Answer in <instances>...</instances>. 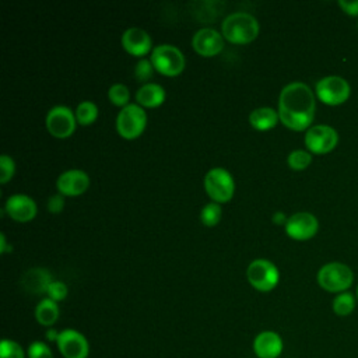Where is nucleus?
Returning a JSON list of instances; mask_svg holds the SVG:
<instances>
[{"mask_svg": "<svg viewBox=\"0 0 358 358\" xmlns=\"http://www.w3.org/2000/svg\"><path fill=\"white\" fill-rule=\"evenodd\" d=\"M315 95L312 90L301 83L287 84L278 98V117L281 123L292 130H305L315 117Z\"/></svg>", "mask_w": 358, "mask_h": 358, "instance_id": "f257e3e1", "label": "nucleus"}, {"mask_svg": "<svg viewBox=\"0 0 358 358\" xmlns=\"http://www.w3.org/2000/svg\"><path fill=\"white\" fill-rule=\"evenodd\" d=\"M221 31L224 38L232 43H248L257 36L259 22L250 13L235 11L224 18Z\"/></svg>", "mask_w": 358, "mask_h": 358, "instance_id": "f03ea898", "label": "nucleus"}, {"mask_svg": "<svg viewBox=\"0 0 358 358\" xmlns=\"http://www.w3.org/2000/svg\"><path fill=\"white\" fill-rule=\"evenodd\" d=\"M354 281L352 270L343 263L331 262L320 267L317 271L319 285L329 292H345Z\"/></svg>", "mask_w": 358, "mask_h": 358, "instance_id": "7ed1b4c3", "label": "nucleus"}, {"mask_svg": "<svg viewBox=\"0 0 358 358\" xmlns=\"http://www.w3.org/2000/svg\"><path fill=\"white\" fill-rule=\"evenodd\" d=\"M147 123V115L144 109L137 103H129L122 108L116 117V129L124 138L138 137Z\"/></svg>", "mask_w": 358, "mask_h": 358, "instance_id": "20e7f679", "label": "nucleus"}, {"mask_svg": "<svg viewBox=\"0 0 358 358\" xmlns=\"http://www.w3.org/2000/svg\"><path fill=\"white\" fill-rule=\"evenodd\" d=\"M151 63L159 73L165 76H176L185 67V56L176 46L164 43L152 49Z\"/></svg>", "mask_w": 358, "mask_h": 358, "instance_id": "39448f33", "label": "nucleus"}, {"mask_svg": "<svg viewBox=\"0 0 358 358\" xmlns=\"http://www.w3.org/2000/svg\"><path fill=\"white\" fill-rule=\"evenodd\" d=\"M204 187L208 196L215 203L228 201L235 190V183L231 173L224 168H211L204 176Z\"/></svg>", "mask_w": 358, "mask_h": 358, "instance_id": "423d86ee", "label": "nucleus"}, {"mask_svg": "<svg viewBox=\"0 0 358 358\" xmlns=\"http://www.w3.org/2000/svg\"><path fill=\"white\" fill-rule=\"evenodd\" d=\"M350 84L340 76H327L316 83V95L326 105L344 103L350 96Z\"/></svg>", "mask_w": 358, "mask_h": 358, "instance_id": "0eeeda50", "label": "nucleus"}, {"mask_svg": "<svg viewBox=\"0 0 358 358\" xmlns=\"http://www.w3.org/2000/svg\"><path fill=\"white\" fill-rule=\"evenodd\" d=\"M248 281L259 291H271L280 278L277 267L266 260V259H256L253 260L246 268Z\"/></svg>", "mask_w": 358, "mask_h": 358, "instance_id": "6e6552de", "label": "nucleus"}, {"mask_svg": "<svg viewBox=\"0 0 358 358\" xmlns=\"http://www.w3.org/2000/svg\"><path fill=\"white\" fill-rule=\"evenodd\" d=\"M338 143L337 131L327 124H316L308 129L305 134V145L313 154H326Z\"/></svg>", "mask_w": 358, "mask_h": 358, "instance_id": "1a4fd4ad", "label": "nucleus"}, {"mask_svg": "<svg viewBox=\"0 0 358 358\" xmlns=\"http://www.w3.org/2000/svg\"><path fill=\"white\" fill-rule=\"evenodd\" d=\"M76 115L70 108L57 105L53 106L46 115V127L49 133L55 137L64 138L69 137L76 129Z\"/></svg>", "mask_w": 358, "mask_h": 358, "instance_id": "9d476101", "label": "nucleus"}, {"mask_svg": "<svg viewBox=\"0 0 358 358\" xmlns=\"http://www.w3.org/2000/svg\"><path fill=\"white\" fill-rule=\"evenodd\" d=\"M57 348L64 358H87L90 345L87 338L74 329L60 331L57 338Z\"/></svg>", "mask_w": 358, "mask_h": 358, "instance_id": "9b49d317", "label": "nucleus"}, {"mask_svg": "<svg viewBox=\"0 0 358 358\" xmlns=\"http://www.w3.org/2000/svg\"><path fill=\"white\" fill-rule=\"evenodd\" d=\"M319 228L317 218L306 211L292 214L285 224V232L288 236L296 241H306L316 235Z\"/></svg>", "mask_w": 358, "mask_h": 358, "instance_id": "f8f14e48", "label": "nucleus"}, {"mask_svg": "<svg viewBox=\"0 0 358 358\" xmlns=\"http://www.w3.org/2000/svg\"><path fill=\"white\" fill-rule=\"evenodd\" d=\"M57 190L64 196H77L84 193L90 186V176L81 169L64 171L56 180Z\"/></svg>", "mask_w": 358, "mask_h": 358, "instance_id": "ddd939ff", "label": "nucleus"}, {"mask_svg": "<svg viewBox=\"0 0 358 358\" xmlns=\"http://www.w3.org/2000/svg\"><path fill=\"white\" fill-rule=\"evenodd\" d=\"M193 48L201 56H214L220 53L224 48L222 34L213 28H201L199 29L192 39Z\"/></svg>", "mask_w": 358, "mask_h": 358, "instance_id": "4468645a", "label": "nucleus"}, {"mask_svg": "<svg viewBox=\"0 0 358 358\" xmlns=\"http://www.w3.org/2000/svg\"><path fill=\"white\" fill-rule=\"evenodd\" d=\"M282 348V338L271 330L259 333L253 340V351L259 358H278Z\"/></svg>", "mask_w": 358, "mask_h": 358, "instance_id": "2eb2a0df", "label": "nucleus"}, {"mask_svg": "<svg viewBox=\"0 0 358 358\" xmlns=\"http://www.w3.org/2000/svg\"><path fill=\"white\" fill-rule=\"evenodd\" d=\"M7 214L15 221H29L36 215V204L27 194H13L6 201Z\"/></svg>", "mask_w": 358, "mask_h": 358, "instance_id": "dca6fc26", "label": "nucleus"}, {"mask_svg": "<svg viewBox=\"0 0 358 358\" xmlns=\"http://www.w3.org/2000/svg\"><path fill=\"white\" fill-rule=\"evenodd\" d=\"M122 45L129 53L134 56H143L151 49V38L143 28L131 27L123 32Z\"/></svg>", "mask_w": 358, "mask_h": 358, "instance_id": "f3484780", "label": "nucleus"}, {"mask_svg": "<svg viewBox=\"0 0 358 358\" xmlns=\"http://www.w3.org/2000/svg\"><path fill=\"white\" fill-rule=\"evenodd\" d=\"M50 282H52L50 273L46 268H42V267L29 268L28 271L24 273V275L21 278L22 287L31 294H43V292H46Z\"/></svg>", "mask_w": 358, "mask_h": 358, "instance_id": "a211bd4d", "label": "nucleus"}, {"mask_svg": "<svg viewBox=\"0 0 358 358\" xmlns=\"http://www.w3.org/2000/svg\"><path fill=\"white\" fill-rule=\"evenodd\" d=\"M136 99L140 105L147 108L158 106L165 99V90L157 83H145L136 92Z\"/></svg>", "mask_w": 358, "mask_h": 358, "instance_id": "6ab92c4d", "label": "nucleus"}, {"mask_svg": "<svg viewBox=\"0 0 358 358\" xmlns=\"http://www.w3.org/2000/svg\"><path fill=\"white\" fill-rule=\"evenodd\" d=\"M278 119H280L278 112L274 110L273 108H267V106L256 108L249 115L250 124L257 130H268V129L274 127L277 124Z\"/></svg>", "mask_w": 358, "mask_h": 358, "instance_id": "aec40b11", "label": "nucleus"}, {"mask_svg": "<svg viewBox=\"0 0 358 358\" xmlns=\"http://www.w3.org/2000/svg\"><path fill=\"white\" fill-rule=\"evenodd\" d=\"M35 319L42 326H52L59 319V306L57 302L50 298L42 299L35 308Z\"/></svg>", "mask_w": 358, "mask_h": 358, "instance_id": "412c9836", "label": "nucleus"}, {"mask_svg": "<svg viewBox=\"0 0 358 358\" xmlns=\"http://www.w3.org/2000/svg\"><path fill=\"white\" fill-rule=\"evenodd\" d=\"M355 296L351 292H341L333 299V310L337 316H348L355 309Z\"/></svg>", "mask_w": 358, "mask_h": 358, "instance_id": "4be33fe9", "label": "nucleus"}, {"mask_svg": "<svg viewBox=\"0 0 358 358\" xmlns=\"http://www.w3.org/2000/svg\"><path fill=\"white\" fill-rule=\"evenodd\" d=\"M74 115H76V119L80 124L87 126V124H91L96 119L98 108L91 101H83L77 105Z\"/></svg>", "mask_w": 358, "mask_h": 358, "instance_id": "5701e85b", "label": "nucleus"}, {"mask_svg": "<svg viewBox=\"0 0 358 358\" xmlns=\"http://www.w3.org/2000/svg\"><path fill=\"white\" fill-rule=\"evenodd\" d=\"M221 214H222V210H221V206L215 201H211L208 204H206L201 211H200V220L204 225L207 227H214L218 224V221L221 220Z\"/></svg>", "mask_w": 358, "mask_h": 358, "instance_id": "b1692460", "label": "nucleus"}, {"mask_svg": "<svg viewBox=\"0 0 358 358\" xmlns=\"http://www.w3.org/2000/svg\"><path fill=\"white\" fill-rule=\"evenodd\" d=\"M108 98L112 103L117 105V106H126L129 105V98H130V92L129 88L124 84H113L110 85V88L108 90Z\"/></svg>", "mask_w": 358, "mask_h": 358, "instance_id": "393cba45", "label": "nucleus"}, {"mask_svg": "<svg viewBox=\"0 0 358 358\" xmlns=\"http://www.w3.org/2000/svg\"><path fill=\"white\" fill-rule=\"evenodd\" d=\"M287 162H288L289 168H292L295 171H302V169L308 168V165L312 162V155L303 150H294L292 152H289Z\"/></svg>", "mask_w": 358, "mask_h": 358, "instance_id": "a878e982", "label": "nucleus"}, {"mask_svg": "<svg viewBox=\"0 0 358 358\" xmlns=\"http://www.w3.org/2000/svg\"><path fill=\"white\" fill-rule=\"evenodd\" d=\"M0 358H25V354L17 341L4 338L0 343Z\"/></svg>", "mask_w": 358, "mask_h": 358, "instance_id": "bb28decb", "label": "nucleus"}, {"mask_svg": "<svg viewBox=\"0 0 358 358\" xmlns=\"http://www.w3.org/2000/svg\"><path fill=\"white\" fill-rule=\"evenodd\" d=\"M14 171H15V164L13 158L8 157L7 154H3L0 157V182L1 183L8 182L14 175Z\"/></svg>", "mask_w": 358, "mask_h": 358, "instance_id": "cd10ccee", "label": "nucleus"}, {"mask_svg": "<svg viewBox=\"0 0 358 358\" xmlns=\"http://www.w3.org/2000/svg\"><path fill=\"white\" fill-rule=\"evenodd\" d=\"M28 357L29 358H53V354L45 343L34 341L28 347Z\"/></svg>", "mask_w": 358, "mask_h": 358, "instance_id": "c85d7f7f", "label": "nucleus"}, {"mask_svg": "<svg viewBox=\"0 0 358 358\" xmlns=\"http://www.w3.org/2000/svg\"><path fill=\"white\" fill-rule=\"evenodd\" d=\"M152 71H154V66H152L151 60H147V59H140L134 67V76L140 81H145V80L151 78Z\"/></svg>", "mask_w": 358, "mask_h": 358, "instance_id": "c756f323", "label": "nucleus"}, {"mask_svg": "<svg viewBox=\"0 0 358 358\" xmlns=\"http://www.w3.org/2000/svg\"><path fill=\"white\" fill-rule=\"evenodd\" d=\"M46 294H48V296H49L52 301H55V302L62 301V299H64L66 295H67V285H66L64 282H62V281H52V282L49 284V287H48Z\"/></svg>", "mask_w": 358, "mask_h": 358, "instance_id": "7c9ffc66", "label": "nucleus"}, {"mask_svg": "<svg viewBox=\"0 0 358 358\" xmlns=\"http://www.w3.org/2000/svg\"><path fill=\"white\" fill-rule=\"evenodd\" d=\"M64 207V199H63V194H53L49 197L48 200V208L50 213L53 214H57L63 210Z\"/></svg>", "mask_w": 358, "mask_h": 358, "instance_id": "2f4dec72", "label": "nucleus"}, {"mask_svg": "<svg viewBox=\"0 0 358 358\" xmlns=\"http://www.w3.org/2000/svg\"><path fill=\"white\" fill-rule=\"evenodd\" d=\"M338 6L344 10L345 14L357 17L358 15V0L355 1H345V0H340Z\"/></svg>", "mask_w": 358, "mask_h": 358, "instance_id": "473e14b6", "label": "nucleus"}, {"mask_svg": "<svg viewBox=\"0 0 358 358\" xmlns=\"http://www.w3.org/2000/svg\"><path fill=\"white\" fill-rule=\"evenodd\" d=\"M287 220H288V218H285L284 213H281V211H277V213H274V215H273V222H274V224H287Z\"/></svg>", "mask_w": 358, "mask_h": 358, "instance_id": "72a5a7b5", "label": "nucleus"}, {"mask_svg": "<svg viewBox=\"0 0 358 358\" xmlns=\"http://www.w3.org/2000/svg\"><path fill=\"white\" fill-rule=\"evenodd\" d=\"M59 334H60V333H57L55 329H49V330L46 331V338H48L49 341H57Z\"/></svg>", "mask_w": 358, "mask_h": 358, "instance_id": "f704fd0d", "label": "nucleus"}, {"mask_svg": "<svg viewBox=\"0 0 358 358\" xmlns=\"http://www.w3.org/2000/svg\"><path fill=\"white\" fill-rule=\"evenodd\" d=\"M0 252L1 253H4V252H7V250H10V248H7V243H6V236H4V234H0Z\"/></svg>", "mask_w": 358, "mask_h": 358, "instance_id": "c9c22d12", "label": "nucleus"}, {"mask_svg": "<svg viewBox=\"0 0 358 358\" xmlns=\"http://www.w3.org/2000/svg\"><path fill=\"white\" fill-rule=\"evenodd\" d=\"M357 302H358V287H357Z\"/></svg>", "mask_w": 358, "mask_h": 358, "instance_id": "e433bc0d", "label": "nucleus"}]
</instances>
